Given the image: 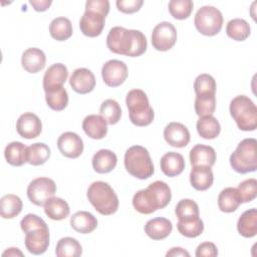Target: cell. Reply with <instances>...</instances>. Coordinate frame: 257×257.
Segmentation results:
<instances>
[{
	"label": "cell",
	"mask_w": 257,
	"mask_h": 257,
	"mask_svg": "<svg viewBox=\"0 0 257 257\" xmlns=\"http://www.w3.org/2000/svg\"><path fill=\"white\" fill-rule=\"evenodd\" d=\"M99 114L106 120L108 124H115L121 116V108L114 99H105L99 107Z\"/></svg>",
	"instance_id": "cell-39"
},
{
	"label": "cell",
	"mask_w": 257,
	"mask_h": 257,
	"mask_svg": "<svg viewBox=\"0 0 257 257\" xmlns=\"http://www.w3.org/2000/svg\"><path fill=\"white\" fill-rule=\"evenodd\" d=\"M196 127L199 136L206 140H213L217 138L221 132V125L213 115L200 116L197 120Z\"/></svg>",
	"instance_id": "cell-31"
},
{
	"label": "cell",
	"mask_w": 257,
	"mask_h": 257,
	"mask_svg": "<svg viewBox=\"0 0 257 257\" xmlns=\"http://www.w3.org/2000/svg\"><path fill=\"white\" fill-rule=\"evenodd\" d=\"M23 208L21 199L13 194H7L0 200V213L4 219H12L18 216Z\"/></svg>",
	"instance_id": "cell-32"
},
{
	"label": "cell",
	"mask_w": 257,
	"mask_h": 257,
	"mask_svg": "<svg viewBox=\"0 0 257 257\" xmlns=\"http://www.w3.org/2000/svg\"><path fill=\"white\" fill-rule=\"evenodd\" d=\"M214 182V175L212 169L207 166L192 167L190 173V183L197 191L208 190Z\"/></svg>",
	"instance_id": "cell-23"
},
{
	"label": "cell",
	"mask_w": 257,
	"mask_h": 257,
	"mask_svg": "<svg viewBox=\"0 0 257 257\" xmlns=\"http://www.w3.org/2000/svg\"><path fill=\"white\" fill-rule=\"evenodd\" d=\"M25 247L31 254H43L49 246V229L39 228L25 233Z\"/></svg>",
	"instance_id": "cell-15"
},
{
	"label": "cell",
	"mask_w": 257,
	"mask_h": 257,
	"mask_svg": "<svg viewBox=\"0 0 257 257\" xmlns=\"http://www.w3.org/2000/svg\"><path fill=\"white\" fill-rule=\"evenodd\" d=\"M86 11H95L106 16L109 12V2L107 0H88L85 3Z\"/></svg>",
	"instance_id": "cell-47"
},
{
	"label": "cell",
	"mask_w": 257,
	"mask_h": 257,
	"mask_svg": "<svg viewBox=\"0 0 257 257\" xmlns=\"http://www.w3.org/2000/svg\"><path fill=\"white\" fill-rule=\"evenodd\" d=\"M86 196L93 208L101 215H112L118 209V198L106 182L96 181L91 183Z\"/></svg>",
	"instance_id": "cell-3"
},
{
	"label": "cell",
	"mask_w": 257,
	"mask_h": 257,
	"mask_svg": "<svg viewBox=\"0 0 257 257\" xmlns=\"http://www.w3.org/2000/svg\"><path fill=\"white\" fill-rule=\"evenodd\" d=\"M106 46L115 54L138 57L145 53L148 43L142 31L115 26L106 36Z\"/></svg>",
	"instance_id": "cell-1"
},
{
	"label": "cell",
	"mask_w": 257,
	"mask_h": 257,
	"mask_svg": "<svg viewBox=\"0 0 257 257\" xmlns=\"http://www.w3.org/2000/svg\"><path fill=\"white\" fill-rule=\"evenodd\" d=\"M55 254L58 257H78L82 254V247L75 238L64 237L58 240Z\"/></svg>",
	"instance_id": "cell-34"
},
{
	"label": "cell",
	"mask_w": 257,
	"mask_h": 257,
	"mask_svg": "<svg viewBox=\"0 0 257 257\" xmlns=\"http://www.w3.org/2000/svg\"><path fill=\"white\" fill-rule=\"evenodd\" d=\"M177 228L181 235L187 238H196L203 233L204 223L200 217H197L189 221H178Z\"/></svg>",
	"instance_id": "cell-41"
},
{
	"label": "cell",
	"mask_w": 257,
	"mask_h": 257,
	"mask_svg": "<svg viewBox=\"0 0 257 257\" xmlns=\"http://www.w3.org/2000/svg\"><path fill=\"white\" fill-rule=\"evenodd\" d=\"M92 168L98 174H106L111 172L116 164V155L110 150H99L92 157Z\"/></svg>",
	"instance_id": "cell-25"
},
{
	"label": "cell",
	"mask_w": 257,
	"mask_h": 257,
	"mask_svg": "<svg viewBox=\"0 0 257 257\" xmlns=\"http://www.w3.org/2000/svg\"><path fill=\"white\" fill-rule=\"evenodd\" d=\"M189 158L192 167L207 166L211 168L216 161V152L210 146L198 144L191 149Z\"/></svg>",
	"instance_id": "cell-21"
},
{
	"label": "cell",
	"mask_w": 257,
	"mask_h": 257,
	"mask_svg": "<svg viewBox=\"0 0 257 257\" xmlns=\"http://www.w3.org/2000/svg\"><path fill=\"white\" fill-rule=\"evenodd\" d=\"M242 203L253 201L257 195V181L253 178L241 182L237 188Z\"/></svg>",
	"instance_id": "cell-44"
},
{
	"label": "cell",
	"mask_w": 257,
	"mask_h": 257,
	"mask_svg": "<svg viewBox=\"0 0 257 257\" xmlns=\"http://www.w3.org/2000/svg\"><path fill=\"white\" fill-rule=\"evenodd\" d=\"M177 41V29L168 21L160 22L152 32V44L156 50L168 51Z\"/></svg>",
	"instance_id": "cell-10"
},
{
	"label": "cell",
	"mask_w": 257,
	"mask_h": 257,
	"mask_svg": "<svg viewBox=\"0 0 257 257\" xmlns=\"http://www.w3.org/2000/svg\"><path fill=\"white\" fill-rule=\"evenodd\" d=\"M20 227L24 233H27L34 229L48 228L46 222L35 214H27L26 216H24L23 219L20 221Z\"/></svg>",
	"instance_id": "cell-45"
},
{
	"label": "cell",
	"mask_w": 257,
	"mask_h": 257,
	"mask_svg": "<svg viewBox=\"0 0 257 257\" xmlns=\"http://www.w3.org/2000/svg\"><path fill=\"white\" fill-rule=\"evenodd\" d=\"M29 3L32 5L34 10L38 12H43L49 8L52 2L50 0H30Z\"/></svg>",
	"instance_id": "cell-49"
},
{
	"label": "cell",
	"mask_w": 257,
	"mask_h": 257,
	"mask_svg": "<svg viewBox=\"0 0 257 257\" xmlns=\"http://www.w3.org/2000/svg\"><path fill=\"white\" fill-rule=\"evenodd\" d=\"M46 63L45 53L36 47H30L23 51L21 56L22 67L29 73H37L42 70Z\"/></svg>",
	"instance_id": "cell-19"
},
{
	"label": "cell",
	"mask_w": 257,
	"mask_h": 257,
	"mask_svg": "<svg viewBox=\"0 0 257 257\" xmlns=\"http://www.w3.org/2000/svg\"><path fill=\"white\" fill-rule=\"evenodd\" d=\"M70 226L78 233L88 234L96 229L97 219L87 211H79L70 218Z\"/></svg>",
	"instance_id": "cell-26"
},
{
	"label": "cell",
	"mask_w": 257,
	"mask_h": 257,
	"mask_svg": "<svg viewBox=\"0 0 257 257\" xmlns=\"http://www.w3.org/2000/svg\"><path fill=\"white\" fill-rule=\"evenodd\" d=\"M239 234L245 238H252L257 234V210L255 208L246 210L241 214L237 222Z\"/></svg>",
	"instance_id": "cell-27"
},
{
	"label": "cell",
	"mask_w": 257,
	"mask_h": 257,
	"mask_svg": "<svg viewBox=\"0 0 257 257\" xmlns=\"http://www.w3.org/2000/svg\"><path fill=\"white\" fill-rule=\"evenodd\" d=\"M56 193V185L52 179L39 177L32 180L27 187V197L36 206H43Z\"/></svg>",
	"instance_id": "cell-9"
},
{
	"label": "cell",
	"mask_w": 257,
	"mask_h": 257,
	"mask_svg": "<svg viewBox=\"0 0 257 257\" xmlns=\"http://www.w3.org/2000/svg\"><path fill=\"white\" fill-rule=\"evenodd\" d=\"M125 104L128 109L130 120L135 125L147 126L154 120V109L144 90L139 88L130 90L125 97Z\"/></svg>",
	"instance_id": "cell-4"
},
{
	"label": "cell",
	"mask_w": 257,
	"mask_h": 257,
	"mask_svg": "<svg viewBox=\"0 0 257 257\" xmlns=\"http://www.w3.org/2000/svg\"><path fill=\"white\" fill-rule=\"evenodd\" d=\"M216 108L215 93H205L196 95L195 111L199 116L213 115Z\"/></svg>",
	"instance_id": "cell-40"
},
{
	"label": "cell",
	"mask_w": 257,
	"mask_h": 257,
	"mask_svg": "<svg viewBox=\"0 0 257 257\" xmlns=\"http://www.w3.org/2000/svg\"><path fill=\"white\" fill-rule=\"evenodd\" d=\"M194 90L196 95L205 93H215L216 81L214 77L207 73H202L198 75L194 81Z\"/></svg>",
	"instance_id": "cell-43"
},
{
	"label": "cell",
	"mask_w": 257,
	"mask_h": 257,
	"mask_svg": "<svg viewBox=\"0 0 257 257\" xmlns=\"http://www.w3.org/2000/svg\"><path fill=\"white\" fill-rule=\"evenodd\" d=\"M16 131L18 135L24 139H35L41 134L42 123L35 113L24 112L16 121Z\"/></svg>",
	"instance_id": "cell-13"
},
{
	"label": "cell",
	"mask_w": 257,
	"mask_h": 257,
	"mask_svg": "<svg viewBox=\"0 0 257 257\" xmlns=\"http://www.w3.org/2000/svg\"><path fill=\"white\" fill-rule=\"evenodd\" d=\"M44 212L48 218L55 221H60L68 217L70 213L69 205L66 201L58 197H52L48 199L44 205Z\"/></svg>",
	"instance_id": "cell-28"
},
{
	"label": "cell",
	"mask_w": 257,
	"mask_h": 257,
	"mask_svg": "<svg viewBox=\"0 0 257 257\" xmlns=\"http://www.w3.org/2000/svg\"><path fill=\"white\" fill-rule=\"evenodd\" d=\"M166 256L169 257V256H187L189 257L190 256V253L185 250L184 248H181V247H173L171 248L167 253H166Z\"/></svg>",
	"instance_id": "cell-50"
},
{
	"label": "cell",
	"mask_w": 257,
	"mask_h": 257,
	"mask_svg": "<svg viewBox=\"0 0 257 257\" xmlns=\"http://www.w3.org/2000/svg\"><path fill=\"white\" fill-rule=\"evenodd\" d=\"M27 148L20 142L8 144L4 150V157L7 163L14 167L23 166L27 162Z\"/></svg>",
	"instance_id": "cell-30"
},
{
	"label": "cell",
	"mask_w": 257,
	"mask_h": 257,
	"mask_svg": "<svg viewBox=\"0 0 257 257\" xmlns=\"http://www.w3.org/2000/svg\"><path fill=\"white\" fill-rule=\"evenodd\" d=\"M168 7L170 14L175 19L183 20L191 15L194 3L191 0H171Z\"/></svg>",
	"instance_id": "cell-42"
},
{
	"label": "cell",
	"mask_w": 257,
	"mask_h": 257,
	"mask_svg": "<svg viewBox=\"0 0 257 257\" xmlns=\"http://www.w3.org/2000/svg\"><path fill=\"white\" fill-rule=\"evenodd\" d=\"M85 135L93 140H101L107 134V122L98 114H88L82 121Z\"/></svg>",
	"instance_id": "cell-20"
},
{
	"label": "cell",
	"mask_w": 257,
	"mask_h": 257,
	"mask_svg": "<svg viewBox=\"0 0 257 257\" xmlns=\"http://www.w3.org/2000/svg\"><path fill=\"white\" fill-rule=\"evenodd\" d=\"M68 77L67 67L62 63H54L49 66L43 75L44 91L63 86Z\"/></svg>",
	"instance_id": "cell-18"
},
{
	"label": "cell",
	"mask_w": 257,
	"mask_h": 257,
	"mask_svg": "<svg viewBox=\"0 0 257 257\" xmlns=\"http://www.w3.org/2000/svg\"><path fill=\"white\" fill-rule=\"evenodd\" d=\"M171 199L172 193L169 185L163 181H155L148 188L134 195L133 206L139 213L149 215L167 207Z\"/></svg>",
	"instance_id": "cell-2"
},
{
	"label": "cell",
	"mask_w": 257,
	"mask_h": 257,
	"mask_svg": "<svg viewBox=\"0 0 257 257\" xmlns=\"http://www.w3.org/2000/svg\"><path fill=\"white\" fill-rule=\"evenodd\" d=\"M162 172L168 177H176L183 173L185 169L184 157L176 152L166 153L160 162Z\"/></svg>",
	"instance_id": "cell-24"
},
{
	"label": "cell",
	"mask_w": 257,
	"mask_h": 257,
	"mask_svg": "<svg viewBox=\"0 0 257 257\" xmlns=\"http://www.w3.org/2000/svg\"><path fill=\"white\" fill-rule=\"evenodd\" d=\"M164 139L172 147L185 148L190 142V132L185 124L172 121L164 128Z\"/></svg>",
	"instance_id": "cell-16"
},
{
	"label": "cell",
	"mask_w": 257,
	"mask_h": 257,
	"mask_svg": "<svg viewBox=\"0 0 257 257\" xmlns=\"http://www.w3.org/2000/svg\"><path fill=\"white\" fill-rule=\"evenodd\" d=\"M257 141L253 138L241 141L230 156L232 169L239 174L255 172L257 169Z\"/></svg>",
	"instance_id": "cell-7"
},
{
	"label": "cell",
	"mask_w": 257,
	"mask_h": 257,
	"mask_svg": "<svg viewBox=\"0 0 257 257\" xmlns=\"http://www.w3.org/2000/svg\"><path fill=\"white\" fill-rule=\"evenodd\" d=\"M101 76L103 82L107 86H119L127 77V66L121 60L110 59L102 65Z\"/></svg>",
	"instance_id": "cell-11"
},
{
	"label": "cell",
	"mask_w": 257,
	"mask_h": 257,
	"mask_svg": "<svg viewBox=\"0 0 257 257\" xmlns=\"http://www.w3.org/2000/svg\"><path fill=\"white\" fill-rule=\"evenodd\" d=\"M195 255L197 257H215L218 255V249L212 242H203L197 247Z\"/></svg>",
	"instance_id": "cell-48"
},
{
	"label": "cell",
	"mask_w": 257,
	"mask_h": 257,
	"mask_svg": "<svg viewBox=\"0 0 257 257\" xmlns=\"http://www.w3.org/2000/svg\"><path fill=\"white\" fill-rule=\"evenodd\" d=\"M173 230L172 222L164 217H157L149 220L145 225L146 234L153 240L167 238Z\"/></svg>",
	"instance_id": "cell-22"
},
{
	"label": "cell",
	"mask_w": 257,
	"mask_h": 257,
	"mask_svg": "<svg viewBox=\"0 0 257 257\" xmlns=\"http://www.w3.org/2000/svg\"><path fill=\"white\" fill-rule=\"evenodd\" d=\"M59 152L66 158L76 159L83 152L82 139L73 132H65L57 140Z\"/></svg>",
	"instance_id": "cell-12"
},
{
	"label": "cell",
	"mask_w": 257,
	"mask_h": 257,
	"mask_svg": "<svg viewBox=\"0 0 257 257\" xmlns=\"http://www.w3.org/2000/svg\"><path fill=\"white\" fill-rule=\"evenodd\" d=\"M71 21L66 17H56L49 24V33L57 41H64L72 35Z\"/></svg>",
	"instance_id": "cell-33"
},
{
	"label": "cell",
	"mask_w": 257,
	"mask_h": 257,
	"mask_svg": "<svg viewBox=\"0 0 257 257\" xmlns=\"http://www.w3.org/2000/svg\"><path fill=\"white\" fill-rule=\"evenodd\" d=\"M196 29L203 35L214 36L220 32L223 26V15L214 6L201 7L194 18Z\"/></svg>",
	"instance_id": "cell-8"
},
{
	"label": "cell",
	"mask_w": 257,
	"mask_h": 257,
	"mask_svg": "<svg viewBox=\"0 0 257 257\" xmlns=\"http://www.w3.org/2000/svg\"><path fill=\"white\" fill-rule=\"evenodd\" d=\"M69 84L75 92L85 94L95 87V77L91 70L87 68H76L69 78Z\"/></svg>",
	"instance_id": "cell-17"
},
{
	"label": "cell",
	"mask_w": 257,
	"mask_h": 257,
	"mask_svg": "<svg viewBox=\"0 0 257 257\" xmlns=\"http://www.w3.org/2000/svg\"><path fill=\"white\" fill-rule=\"evenodd\" d=\"M124 168L133 177L146 180L153 176L155 169L149 151L142 146H133L124 154Z\"/></svg>",
	"instance_id": "cell-5"
},
{
	"label": "cell",
	"mask_w": 257,
	"mask_h": 257,
	"mask_svg": "<svg viewBox=\"0 0 257 257\" xmlns=\"http://www.w3.org/2000/svg\"><path fill=\"white\" fill-rule=\"evenodd\" d=\"M178 221H189L199 217V206L191 199H182L175 208Z\"/></svg>",
	"instance_id": "cell-38"
},
{
	"label": "cell",
	"mask_w": 257,
	"mask_h": 257,
	"mask_svg": "<svg viewBox=\"0 0 257 257\" xmlns=\"http://www.w3.org/2000/svg\"><path fill=\"white\" fill-rule=\"evenodd\" d=\"M105 25V16L95 11H86L79 20V28L83 35L96 37L101 34Z\"/></svg>",
	"instance_id": "cell-14"
},
{
	"label": "cell",
	"mask_w": 257,
	"mask_h": 257,
	"mask_svg": "<svg viewBox=\"0 0 257 257\" xmlns=\"http://www.w3.org/2000/svg\"><path fill=\"white\" fill-rule=\"evenodd\" d=\"M45 100L51 109L60 111L68 104V93L63 86L52 88L45 91Z\"/></svg>",
	"instance_id": "cell-35"
},
{
	"label": "cell",
	"mask_w": 257,
	"mask_h": 257,
	"mask_svg": "<svg viewBox=\"0 0 257 257\" xmlns=\"http://www.w3.org/2000/svg\"><path fill=\"white\" fill-rule=\"evenodd\" d=\"M227 35L236 41H244L250 35L249 23L241 18H234L227 23Z\"/></svg>",
	"instance_id": "cell-36"
},
{
	"label": "cell",
	"mask_w": 257,
	"mask_h": 257,
	"mask_svg": "<svg viewBox=\"0 0 257 257\" xmlns=\"http://www.w3.org/2000/svg\"><path fill=\"white\" fill-rule=\"evenodd\" d=\"M230 114L237 126L244 132H252L257 127V107L246 95H237L230 102Z\"/></svg>",
	"instance_id": "cell-6"
},
{
	"label": "cell",
	"mask_w": 257,
	"mask_h": 257,
	"mask_svg": "<svg viewBox=\"0 0 257 257\" xmlns=\"http://www.w3.org/2000/svg\"><path fill=\"white\" fill-rule=\"evenodd\" d=\"M242 200L236 188L228 187L223 189L218 196L219 209L224 213H232L238 209Z\"/></svg>",
	"instance_id": "cell-29"
},
{
	"label": "cell",
	"mask_w": 257,
	"mask_h": 257,
	"mask_svg": "<svg viewBox=\"0 0 257 257\" xmlns=\"http://www.w3.org/2000/svg\"><path fill=\"white\" fill-rule=\"evenodd\" d=\"M117 9L125 14H132L139 11L144 4L143 0H117L115 2Z\"/></svg>",
	"instance_id": "cell-46"
},
{
	"label": "cell",
	"mask_w": 257,
	"mask_h": 257,
	"mask_svg": "<svg viewBox=\"0 0 257 257\" xmlns=\"http://www.w3.org/2000/svg\"><path fill=\"white\" fill-rule=\"evenodd\" d=\"M2 256H23V253L18 248H8L3 252Z\"/></svg>",
	"instance_id": "cell-51"
},
{
	"label": "cell",
	"mask_w": 257,
	"mask_h": 257,
	"mask_svg": "<svg viewBox=\"0 0 257 257\" xmlns=\"http://www.w3.org/2000/svg\"><path fill=\"white\" fill-rule=\"evenodd\" d=\"M50 149L44 143H35L27 148V163L32 166H40L46 163L50 157Z\"/></svg>",
	"instance_id": "cell-37"
}]
</instances>
